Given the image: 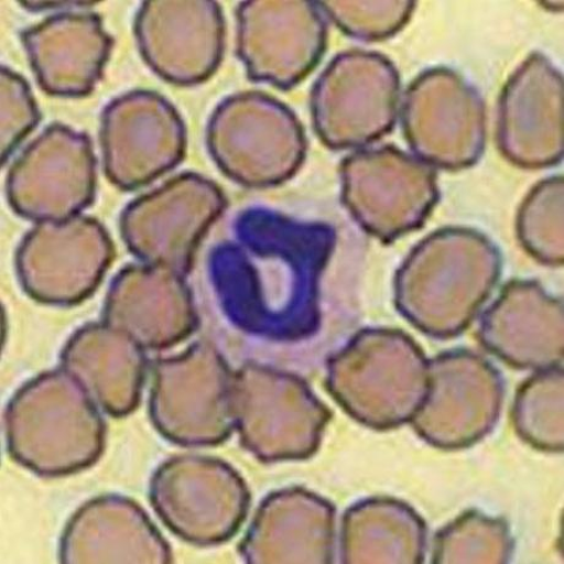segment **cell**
Here are the masks:
<instances>
[{
	"label": "cell",
	"mask_w": 564,
	"mask_h": 564,
	"mask_svg": "<svg viewBox=\"0 0 564 564\" xmlns=\"http://www.w3.org/2000/svg\"><path fill=\"white\" fill-rule=\"evenodd\" d=\"M340 176L346 209L382 242L417 230L438 200L435 170L394 147L356 151L343 161Z\"/></svg>",
	"instance_id": "obj_4"
},
{
	"label": "cell",
	"mask_w": 564,
	"mask_h": 564,
	"mask_svg": "<svg viewBox=\"0 0 564 564\" xmlns=\"http://www.w3.org/2000/svg\"><path fill=\"white\" fill-rule=\"evenodd\" d=\"M234 378L209 343L161 360L155 368L151 411L169 436L188 443L223 440L235 425Z\"/></svg>",
	"instance_id": "obj_8"
},
{
	"label": "cell",
	"mask_w": 564,
	"mask_h": 564,
	"mask_svg": "<svg viewBox=\"0 0 564 564\" xmlns=\"http://www.w3.org/2000/svg\"><path fill=\"white\" fill-rule=\"evenodd\" d=\"M500 270V252L480 232L459 227L433 232L398 271V306L423 330H458L491 291Z\"/></svg>",
	"instance_id": "obj_1"
},
{
	"label": "cell",
	"mask_w": 564,
	"mask_h": 564,
	"mask_svg": "<svg viewBox=\"0 0 564 564\" xmlns=\"http://www.w3.org/2000/svg\"><path fill=\"white\" fill-rule=\"evenodd\" d=\"M69 375L106 408L132 409L144 378L141 346L127 334L108 327L85 329L65 351Z\"/></svg>",
	"instance_id": "obj_18"
},
{
	"label": "cell",
	"mask_w": 564,
	"mask_h": 564,
	"mask_svg": "<svg viewBox=\"0 0 564 564\" xmlns=\"http://www.w3.org/2000/svg\"><path fill=\"white\" fill-rule=\"evenodd\" d=\"M107 319L141 347L164 349L186 339L197 318L184 276L151 264L124 268L107 300Z\"/></svg>",
	"instance_id": "obj_14"
},
{
	"label": "cell",
	"mask_w": 564,
	"mask_h": 564,
	"mask_svg": "<svg viewBox=\"0 0 564 564\" xmlns=\"http://www.w3.org/2000/svg\"><path fill=\"white\" fill-rule=\"evenodd\" d=\"M135 32L150 68L172 84H200L223 59L225 23L215 2L144 3Z\"/></svg>",
	"instance_id": "obj_13"
},
{
	"label": "cell",
	"mask_w": 564,
	"mask_h": 564,
	"mask_svg": "<svg viewBox=\"0 0 564 564\" xmlns=\"http://www.w3.org/2000/svg\"><path fill=\"white\" fill-rule=\"evenodd\" d=\"M319 7L347 35L362 41L393 36L414 10L411 2H323Z\"/></svg>",
	"instance_id": "obj_20"
},
{
	"label": "cell",
	"mask_w": 564,
	"mask_h": 564,
	"mask_svg": "<svg viewBox=\"0 0 564 564\" xmlns=\"http://www.w3.org/2000/svg\"><path fill=\"white\" fill-rule=\"evenodd\" d=\"M95 191L96 159L89 138L61 124L30 144L7 180L10 206L36 224L82 215Z\"/></svg>",
	"instance_id": "obj_7"
},
{
	"label": "cell",
	"mask_w": 564,
	"mask_h": 564,
	"mask_svg": "<svg viewBox=\"0 0 564 564\" xmlns=\"http://www.w3.org/2000/svg\"><path fill=\"white\" fill-rule=\"evenodd\" d=\"M562 177L542 181L531 191L518 215V236L525 251L539 262H564Z\"/></svg>",
	"instance_id": "obj_19"
},
{
	"label": "cell",
	"mask_w": 564,
	"mask_h": 564,
	"mask_svg": "<svg viewBox=\"0 0 564 564\" xmlns=\"http://www.w3.org/2000/svg\"><path fill=\"white\" fill-rule=\"evenodd\" d=\"M311 2L254 0L237 10V53L248 77L278 89L294 88L316 67L327 25Z\"/></svg>",
	"instance_id": "obj_9"
},
{
	"label": "cell",
	"mask_w": 564,
	"mask_h": 564,
	"mask_svg": "<svg viewBox=\"0 0 564 564\" xmlns=\"http://www.w3.org/2000/svg\"><path fill=\"white\" fill-rule=\"evenodd\" d=\"M400 80L381 54H339L321 75L312 94L314 128L334 150L361 149L392 130L400 113Z\"/></svg>",
	"instance_id": "obj_5"
},
{
	"label": "cell",
	"mask_w": 564,
	"mask_h": 564,
	"mask_svg": "<svg viewBox=\"0 0 564 564\" xmlns=\"http://www.w3.org/2000/svg\"><path fill=\"white\" fill-rule=\"evenodd\" d=\"M206 141L224 175L249 188L288 182L307 151L294 112L262 93L237 94L223 101L210 118Z\"/></svg>",
	"instance_id": "obj_2"
},
{
	"label": "cell",
	"mask_w": 564,
	"mask_h": 564,
	"mask_svg": "<svg viewBox=\"0 0 564 564\" xmlns=\"http://www.w3.org/2000/svg\"><path fill=\"white\" fill-rule=\"evenodd\" d=\"M40 115L29 85L17 73L2 68V162L39 123Z\"/></svg>",
	"instance_id": "obj_21"
},
{
	"label": "cell",
	"mask_w": 564,
	"mask_h": 564,
	"mask_svg": "<svg viewBox=\"0 0 564 564\" xmlns=\"http://www.w3.org/2000/svg\"><path fill=\"white\" fill-rule=\"evenodd\" d=\"M234 416L243 438L262 457L300 452L294 440H313L325 409L299 378L248 364L235 373Z\"/></svg>",
	"instance_id": "obj_12"
},
{
	"label": "cell",
	"mask_w": 564,
	"mask_h": 564,
	"mask_svg": "<svg viewBox=\"0 0 564 564\" xmlns=\"http://www.w3.org/2000/svg\"><path fill=\"white\" fill-rule=\"evenodd\" d=\"M115 257L105 227L88 216L36 224L17 256L18 274L32 296L77 302L100 284Z\"/></svg>",
	"instance_id": "obj_11"
},
{
	"label": "cell",
	"mask_w": 564,
	"mask_h": 564,
	"mask_svg": "<svg viewBox=\"0 0 564 564\" xmlns=\"http://www.w3.org/2000/svg\"><path fill=\"white\" fill-rule=\"evenodd\" d=\"M25 7H28L26 9L29 10H32V12H43V10H61V9H75V8H88V7H91V6H95V3H72V2H57V3H41V2H35V3H31V2H28V3H21Z\"/></svg>",
	"instance_id": "obj_22"
},
{
	"label": "cell",
	"mask_w": 564,
	"mask_h": 564,
	"mask_svg": "<svg viewBox=\"0 0 564 564\" xmlns=\"http://www.w3.org/2000/svg\"><path fill=\"white\" fill-rule=\"evenodd\" d=\"M169 468L175 477L166 479V492L162 491L161 509L171 524L197 541H215L231 533L246 509L245 490L229 471L214 463H187Z\"/></svg>",
	"instance_id": "obj_16"
},
{
	"label": "cell",
	"mask_w": 564,
	"mask_h": 564,
	"mask_svg": "<svg viewBox=\"0 0 564 564\" xmlns=\"http://www.w3.org/2000/svg\"><path fill=\"white\" fill-rule=\"evenodd\" d=\"M226 206L218 184L197 173H182L127 206L121 218L123 241L141 263L184 276Z\"/></svg>",
	"instance_id": "obj_6"
},
{
	"label": "cell",
	"mask_w": 564,
	"mask_h": 564,
	"mask_svg": "<svg viewBox=\"0 0 564 564\" xmlns=\"http://www.w3.org/2000/svg\"><path fill=\"white\" fill-rule=\"evenodd\" d=\"M21 37L41 88L65 97L94 90L113 43L100 17L90 13L51 17Z\"/></svg>",
	"instance_id": "obj_15"
},
{
	"label": "cell",
	"mask_w": 564,
	"mask_h": 564,
	"mask_svg": "<svg viewBox=\"0 0 564 564\" xmlns=\"http://www.w3.org/2000/svg\"><path fill=\"white\" fill-rule=\"evenodd\" d=\"M101 147L108 180L133 191L178 166L186 154V128L164 97L137 91L105 110Z\"/></svg>",
	"instance_id": "obj_10"
},
{
	"label": "cell",
	"mask_w": 564,
	"mask_h": 564,
	"mask_svg": "<svg viewBox=\"0 0 564 564\" xmlns=\"http://www.w3.org/2000/svg\"><path fill=\"white\" fill-rule=\"evenodd\" d=\"M427 370L417 347L392 330H367L336 355L328 383L354 416L377 426L394 425L421 406Z\"/></svg>",
	"instance_id": "obj_3"
},
{
	"label": "cell",
	"mask_w": 564,
	"mask_h": 564,
	"mask_svg": "<svg viewBox=\"0 0 564 564\" xmlns=\"http://www.w3.org/2000/svg\"><path fill=\"white\" fill-rule=\"evenodd\" d=\"M484 338L509 361L549 365L562 351V311L538 285L517 282L488 314Z\"/></svg>",
	"instance_id": "obj_17"
}]
</instances>
